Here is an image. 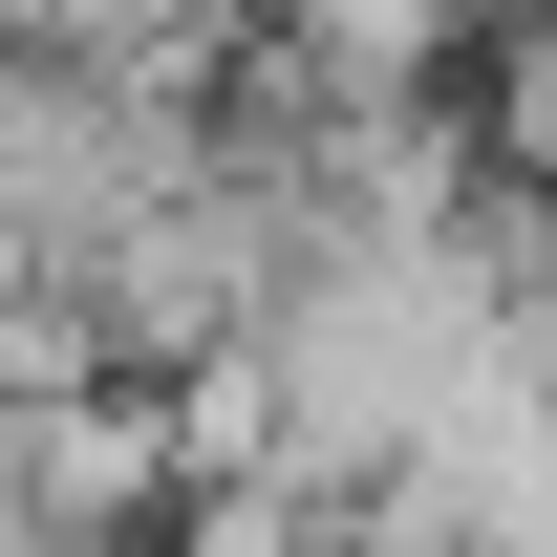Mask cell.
<instances>
[{"label": "cell", "instance_id": "2", "mask_svg": "<svg viewBox=\"0 0 557 557\" xmlns=\"http://www.w3.org/2000/svg\"><path fill=\"white\" fill-rule=\"evenodd\" d=\"M472 150L515 172V194H557V22H515V44H493V108H472Z\"/></svg>", "mask_w": 557, "mask_h": 557}, {"label": "cell", "instance_id": "3", "mask_svg": "<svg viewBox=\"0 0 557 557\" xmlns=\"http://www.w3.org/2000/svg\"><path fill=\"white\" fill-rule=\"evenodd\" d=\"M515 22H557V0H450V44H515Z\"/></svg>", "mask_w": 557, "mask_h": 557}, {"label": "cell", "instance_id": "1", "mask_svg": "<svg viewBox=\"0 0 557 557\" xmlns=\"http://www.w3.org/2000/svg\"><path fill=\"white\" fill-rule=\"evenodd\" d=\"M0 44H22V65L129 86V108H194L214 44H236V0H0Z\"/></svg>", "mask_w": 557, "mask_h": 557}]
</instances>
